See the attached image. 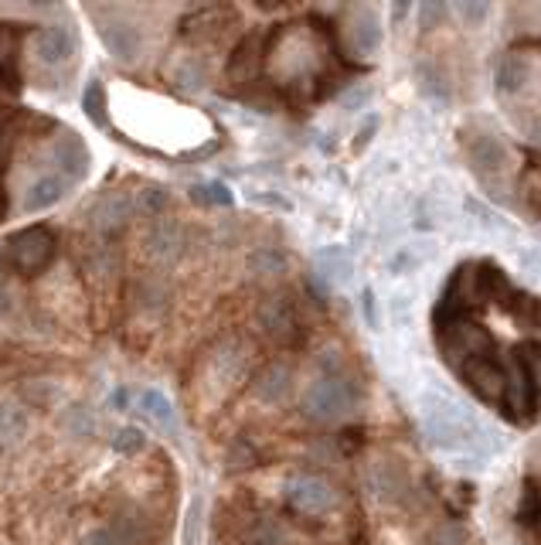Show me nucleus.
Wrapping results in <instances>:
<instances>
[{"mask_svg": "<svg viewBox=\"0 0 541 545\" xmlns=\"http://www.w3.org/2000/svg\"><path fill=\"white\" fill-rule=\"evenodd\" d=\"M422 423L436 447L443 450H480L487 447V430L456 399L443 392L422 396Z\"/></svg>", "mask_w": 541, "mask_h": 545, "instance_id": "nucleus-1", "label": "nucleus"}, {"mask_svg": "<svg viewBox=\"0 0 541 545\" xmlns=\"http://www.w3.org/2000/svg\"><path fill=\"white\" fill-rule=\"evenodd\" d=\"M429 545H470V532L463 525H456V522H443V525H436L433 532H429Z\"/></svg>", "mask_w": 541, "mask_h": 545, "instance_id": "nucleus-28", "label": "nucleus"}, {"mask_svg": "<svg viewBox=\"0 0 541 545\" xmlns=\"http://www.w3.org/2000/svg\"><path fill=\"white\" fill-rule=\"evenodd\" d=\"M133 208H137V198L130 191H106L103 198L92 205L89 212V225L99 232V236H116L130 225Z\"/></svg>", "mask_w": 541, "mask_h": 545, "instance_id": "nucleus-5", "label": "nucleus"}, {"mask_svg": "<svg viewBox=\"0 0 541 545\" xmlns=\"http://www.w3.org/2000/svg\"><path fill=\"white\" fill-rule=\"evenodd\" d=\"M419 86L426 96H433V99H446L450 96V86H446V75L436 69V65H429V62H422L419 65Z\"/></svg>", "mask_w": 541, "mask_h": 545, "instance_id": "nucleus-27", "label": "nucleus"}, {"mask_svg": "<svg viewBox=\"0 0 541 545\" xmlns=\"http://www.w3.org/2000/svg\"><path fill=\"white\" fill-rule=\"evenodd\" d=\"M456 14H460V21L467 24V28H477V24L487 21L490 4H484V0H460V4H456Z\"/></svg>", "mask_w": 541, "mask_h": 545, "instance_id": "nucleus-31", "label": "nucleus"}, {"mask_svg": "<svg viewBox=\"0 0 541 545\" xmlns=\"http://www.w3.org/2000/svg\"><path fill=\"white\" fill-rule=\"evenodd\" d=\"M286 501H290V508L300 511V515H327L337 498H334V488L324 481V477L297 474V477H290V484H286Z\"/></svg>", "mask_w": 541, "mask_h": 545, "instance_id": "nucleus-4", "label": "nucleus"}, {"mask_svg": "<svg viewBox=\"0 0 541 545\" xmlns=\"http://www.w3.org/2000/svg\"><path fill=\"white\" fill-rule=\"evenodd\" d=\"M365 314H368L371 324H378V317H375V297H371V290H365Z\"/></svg>", "mask_w": 541, "mask_h": 545, "instance_id": "nucleus-36", "label": "nucleus"}, {"mask_svg": "<svg viewBox=\"0 0 541 545\" xmlns=\"http://www.w3.org/2000/svg\"><path fill=\"white\" fill-rule=\"evenodd\" d=\"M174 82H177V86H188V89H201L208 82L205 62H201V58H184V62H177Z\"/></svg>", "mask_w": 541, "mask_h": 545, "instance_id": "nucleus-25", "label": "nucleus"}, {"mask_svg": "<svg viewBox=\"0 0 541 545\" xmlns=\"http://www.w3.org/2000/svg\"><path fill=\"white\" fill-rule=\"evenodd\" d=\"M518 518L524 525H538L541 522V491L535 481H524L521 501H518Z\"/></svg>", "mask_w": 541, "mask_h": 545, "instance_id": "nucleus-26", "label": "nucleus"}, {"mask_svg": "<svg viewBox=\"0 0 541 545\" xmlns=\"http://www.w3.org/2000/svg\"><path fill=\"white\" fill-rule=\"evenodd\" d=\"M65 188H69V181H65L62 174H45V178H38L28 188V195H24V212L31 215L48 212V208L65 198Z\"/></svg>", "mask_w": 541, "mask_h": 545, "instance_id": "nucleus-16", "label": "nucleus"}, {"mask_svg": "<svg viewBox=\"0 0 541 545\" xmlns=\"http://www.w3.org/2000/svg\"><path fill=\"white\" fill-rule=\"evenodd\" d=\"M535 144H538V147H541V120H538V123H535Z\"/></svg>", "mask_w": 541, "mask_h": 545, "instance_id": "nucleus-38", "label": "nucleus"}, {"mask_svg": "<svg viewBox=\"0 0 541 545\" xmlns=\"http://www.w3.org/2000/svg\"><path fill=\"white\" fill-rule=\"evenodd\" d=\"M252 392H256V399L266 402V406H280L293 392V372L286 365H266L256 375V382H252Z\"/></svg>", "mask_w": 541, "mask_h": 545, "instance_id": "nucleus-13", "label": "nucleus"}, {"mask_svg": "<svg viewBox=\"0 0 541 545\" xmlns=\"http://www.w3.org/2000/svg\"><path fill=\"white\" fill-rule=\"evenodd\" d=\"M82 109H86V116L96 127H106V89L99 79H92L86 92H82Z\"/></svg>", "mask_w": 541, "mask_h": 545, "instance_id": "nucleus-23", "label": "nucleus"}, {"mask_svg": "<svg viewBox=\"0 0 541 545\" xmlns=\"http://www.w3.org/2000/svg\"><path fill=\"white\" fill-rule=\"evenodd\" d=\"M242 545H290V535L273 522H256L245 528Z\"/></svg>", "mask_w": 541, "mask_h": 545, "instance_id": "nucleus-22", "label": "nucleus"}, {"mask_svg": "<svg viewBox=\"0 0 541 545\" xmlns=\"http://www.w3.org/2000/svg\"><path fill=\"white\" fill-rule=\"evenodd\" d=\"M184 229L177 222H167V218H157L154 225H150L147 232V253L157 259L160 266L174 263V259H181L184 253Z\"/></svg>", "mask_w": 541, "mask_h": 545, "instance_id": "nucleus-9", "label": "nucleus"}, {"mask_svg": "<svg viewBox=\"0 0 541 545\" xmlns=\"http://www.w3.org/2000/svg\"><path fill=\"white\" fill-rule=\"evenodd\" d=\"M351 256L344 253L341 246H327V249H320L317 253V273H320V280L327 283V287H337V283H348V276H351Z\"/></svg>", "mask_w": 541, "mask_h": 545, "instance_id": "nucleus-18", "label": "nucleus"}, {"mask_svg": "<svg viewBox=\"0 0 541 545\" xmlns=\"http://www.w3.org/2000/svg\"><path fill=\"white\" fill-rule=\"evenodd\" d=\"M99 38H103V45L109 48V55L120 58V62H137L140 58V48H143V38L137 31V24L126 21V18H106L99 24Z\"/></svg>", "mask_w": 541, "mask_h": 545, "instance_id": "nucleus-7", "label": "nucleus"}, {"mask_svg": "<svg viewBox=\"0 0 541 545\" xmlns=\"http://www.w3.org/2000/svg\"><path fill=\"white\" fill-rule=\"evenodd\" d=\"M348 38H351V48L358 55H375L378 48H382V18H378V11H371V7H358L354 18H351Z\"/></svg>", "mask_w": 541, "mask_h": 545, "instance_id": "nucleus-12", "label": "nucleus"}, {"mask_svg": "<svg viewBox=\"0 0 541 545\" xmlns=\"http://www.w3.org/2000/svg\"><path fill=\"white\" fill-rule=\"evenodd\" d=\"M24 430H28V416L18 402H0V447L18 443Z\"/></svg>", "mask_w": 541, "mask_h": 545, "instance_id": "nucleus-19", "label": "nucleus"}, {"mask_svg": "<svg viewBox=\"0 0 541 545\" xmlns=\"http://www.w3.org/2000/svg\"><path fill=\"white\" fill-rule=\"evenodd\" d=\"M443 18H446V4H439V0H426V4H419V24L426 31L436 28Z\"/></svg>", "mask_w": 541, "mask_h": 545, "instance_id": "nucleus-35", "label": "nucleus"}, {"mask_svg": "<svg viewBox=\"0 0 541 545\" xmlns=\"http://www.w3.org/2000/svg\"><path fill=\"white\" fill-rule=\"evenodd\" d=\"M52 157L58 161V167L65 171V181H79V178H86V174H89V164H92L89 147L82 144L75 133H62V137L55 140Z\"/></svg>", "mask_w": 541, "mask_h": 545, "instance_id": "nucleus-10", "label": "nucleus"}, {"mask_svg": "<svg viewBox=\"0 0 541 545\" xmlns=\"http://www.w3.org/2000/svg\"><path fill=\"white\" fill-rule=\"evenodd\" d=\"M137 406H140V413L150 419V423H157V426H160V430H167V433H174V430H177V413H174L171 399H167L164 392H157V389L140 392V396H137Z\"/></svg>", "mask_w": 541, "mask_h": 545, "instance_id": "nucleus-17", "label": "nucleus"}, {"mask_svg": "<svg viewBox=\"0 0 541 545\" xmlns=\"http://www.w3.org/2000/svg\"><path fill=\"white\" fill-rule=\"evenodd\" d=\"M143 443H147V436H143L137 426H123V430H116V436H113V450H116V454H123V457L140 454Z\"/></svg>", "mask_w": 541, "mask_h": 545, "instance_id": "nucleus-29", "label": "nucleus"}, {"mask_svg": "<svg viewBox=\"0 0 541 545\" xmlns=\"http://www.w3.org/2000/svg\"><path fill=\"white\" fill-rule=\"evenodd\" d=\"M167 201H171V198H167V191H164V188H147V191H140L137 208H140V212H147V215H154V218H157V215L167 208Z\"/></svg>", "mask_w": 541, "mask_h": 545, "instance_id": "nucleus-33", "label": "nucleus"}, {"mask_svg": "<svg viewBox=\"0 0 541 545\" xmlns=\"http://www.w3.org/2000/svg\"><path fill=\"white\" fill-rule=\"evenodd\" d=\"M249 270L256 276H276L283 270V256L273 253V249H259V253L249 256Z\"/></svg>", "mask_w": 541, "mask_h": 545, "instance_id": "nucleus-30", "label": "nucleus"}, {"mask_svg": "<svg viewBox=\"0 0 541 545\" xmlns=\"http://www.w3.org/2000/svg\"><path fill=\"white\" fill-rule=\"evenodd\" d=\"M191 198L198 201V205H215V208H228L235 201L232 191H228V184H222V181L198 184V188H191Z\"/></svg>", "mask_w": 541, "mask_h": 545, "instance_id": "nucleus-24", "label": "nucleus"}, {"mask_svg": "<svg viewBox=\"0 0 541 545\" xmlns=\"http://www.w3.org/2000/svg\"><path fill=\"white\" fill-rule=\"evenodd\" d=\"M35 55L41 65H65L75 55V35L69 24H45L35 31Z\"/></svg>", "mask_w": 541, "mask_h": 545, "instance_id": "nucleus-8", "label": "nucleus"}, {"mask_svg": "<svg viewBox=\"0 0 541 545\" xmlns=\"http://www.w3.org/2000/svg\"><path fill=\"white\" fill-rule=\"evenodd\" d=\"M18 52H21V24L0 21V79H4L11 89L21 86Z\"/></svg>", "mask_w": 541, "mask_h": 545, "instance_id": "nucleus-15", "label": "nucleus"}, {"mask_svg": "<svg viewBox=\"0 0 541 545\" xmlns=\"http://www.w3.org/2000/svg\"><path fill=\"white\" fill-rule=\"evenodd\" d=\"M167 287L160 280H143L140 283V307H164Z\"/></svg>", "mask_w": 541, "mask_h": 545, "instance_id": "nucleus-34", "label": "nucleus"}, {"mask_svg": "<svg viewBox=\"0 0 541 545\" xmlns=\"http://www.w3.org/2000/svg\"><path fill=\"white\" fill-rule=\"evenodd\" d=\"M303 409L317 423H337L354 409V382L348 365L337 358V351H324L320 375L303 389Z\"/></svg>", "mask_w": 541, "mask_h": 545, "instance_id": "nucleus-2", "label": "nucleus"}, {"mask_svg": "<svg viewBox=\"0 0 541 545\" xmlns=\"http://www.w3.org/2000/svg\"><path fill=\"white\" fill-rule=\"evenodd\" d=\"M7 133H4V127H0V167H4V161H7Z\"/></svg>", "mask_w": 541, "mask_h": 545, "instance_id": "nucleus-37", "label": "nucleus"}, {"mask_svg": "<svg viewBox=\"0 0 541 545\" xmlns=\"http://www.w3.org/2000/svg\"><path fill=\"white\" fill-rule=\"evenodd\" d=\"M65 426H69L72 433H79V436H89L92 430H96V419H92V413L86 406H72L69 413H65Z\"/></svg>", "mask_w": 541, "mask_h": 545, "instance_id": "nucleus-32", "label": "nucleus"}, {"mask_svg": "<svg viewBox=\"0 0 541 545\" xmlns=\"http://www.w3.org/2000/svg\"><path fill=\"white\" fill-rule=\"evenodd\" d=\"M259 327L276 341V345H300V317L297 307L286 297H269L266 304L259 307Z\"/></svg>", "mask_w": 541, "mask_h": 545, "instance_id": "nucleus-6", "label": "nucleus"}, {"mask_svg": "<svg viewBox=\"0 0 541 545\" xmlns=\"http://www.w3.org/2000/svg\"><path fill=\"white\" fill-rule=\"evenodd\" d=\"M256 62H259V35H252V38H245L239 48H235L232 62H228V72L249 79V75L256 72Z\"/></svg>", "mask_w": 541, "mask_h": 545, "instance_id": "nucleus-21", "label": "nucleus"}, {"mask_svg": "<svg viewBox=\"0 0 541 545\" xmlns=\"http://www.w3.org/2000/svg\"><path fill=\"white\" fill-rule=\"evenodd\" d=\"M55 259V232L48 225H28V229L14 232L4 242V256L0 263H7L11 270H18L24 276H35L45 270Z\"/></svg>", "mask_w": 541, "mask_h": 545, "instance_id": "nucleus-3", "label": "nucleus"}, {"mask_svg": "<svg viewBox=\"0 0 541 545\" xmlns=\"http://www.w3.org/2000/svg\"><path fill=\"white\" fill-rule=\"evenodd\" d=\"M524 82H528V62H521V58H504L501 65H497V75H494V86L497 92H504V96H511V92H521Z\"/></svg>", "mask_w": 541, "mask_h": 545, "instance_id": "nucleus-20", "label": "nucleus"}, {"mask_svg": "<svg viewBox=\"0 0 541 545\" xmlns=\"http://www.w3.org/2000/svg\"><path fill=\"white\" fill-rule=\"evenodd\" d=\"M0 218H4V184H0Z\"/></svg>", "mask_w": 541, "mask_h": 545, "instance_id": "nucleus-39", "label": "nucleus"}, {"mask_svg": "<svg viewBox=\"0 0 541 545\" xmlns=\"http://www.w3.org/2000/svg\"><path fill=\"white\" fill-rule=\"evenodd\" d=\"M467 154L480 174L484 171H504L507 167V147L497 133H470Z\"/></svg>", "mask_w": 541, "mask_h": 545, "instance_id": "nucleus-11", "label": "nucleus"}, {"mask_svg": "<svg viewBox=\"0 0 541 545\" xmlns=\"http://www.w3.org/2000/svg\"><path fill=\"white\" fill-rule=\"evenodd\" d=\"M371 488L378 491V498L385 501H399L405 491H409V474L399 460L392 457H382L375 467H371Z\"/></svg>", "mask_w": 541, "mask_h": 545, "instance_id": "nucleus-14", "label": "nucleus"}]
</instances>
